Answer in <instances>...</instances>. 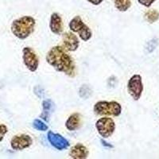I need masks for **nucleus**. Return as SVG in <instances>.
I'll list each match as a JSON object with an SVG mask.
<instances>
[{"mask_svg": "<svg viewBox=\"0 0 159 159\" xmlns=\"http://www.w3.org/2000/svg\"><path fill=\"white\" fill-rule=\"evenodd\" d=\"M92 94V90L87 85H84L83 87L80 89V96L84 99L89 98Z\"/></svg>", "mask_w": 159, "mask_h": 159, "instance_id": "nucleus-19", "label": "nucleus"}, {"mask_svg": "<svg viewBox=\"0 0 159 159\" xmlns=\"http://www.w3.org/2000/svg\"><path fill=\"white\" fill-rule=\"evenodd\" d=\"M48 140L52 147L58 150H63L69 147V143L67 139L59 134H55L52 130L48 132Z\"/></svg>", "mask_w": 159, "mask_h": 159, "instance_id": "nucleus-8", "label": "nucleus"}, {"mask_svg": "<svg viewBox=\"0 0 159 159\" xmlns=\"http://www.w3.org/2000/svg\"><path fill=\"white\" fill-rule=\"evenodd\" d=\"M49 28L53 34L57 35L61 34L63 31V21H62L61 17L57 13H52V15H51Z\"/></svg>", "mask_w": 159, "mask_h": 159, "instance_id": "nucleus-10", "label": "nucleus"}, {"mask_svg": "<svg viewBox=\"0 0 159 159\" xmlns=\"http://www.w3.org/2000/svg\"><path fill=\"white\" fill-rule=\"evenodd\" d=\"M114 2L116 9L121 12L127 11L131 7L130 0H114Z\"/></svg>", "mask_w": 159, "mask_h": 159, "instance_id": "nucleus-15", "label": "nucleus"}, {"mask_svg": "<svg viewBox=\"0 0 159 159\" xmlns=\"http://www.w3.org/2000/svg\"><path fill=\"white\" fill-rule=\"evenodd\" d=\"M101 143H102V144L103 145V146H104V147H113L111 146V145H108L107 144V143H106V142H104L103 141V140H101Z\"/></svg>", "mask_w": 159, "mask_h": 159, "instance_id": "nucleus-24", "label": "nucleus"}, {"mask_svg": "<svg viewBox=\"0 0 159 159\" xmlns=\"http://www.w3.org/2000/svg\"><path fill=\"white\" fill-rule=\"evenodd\" d=\"M78 34H79L80 39L84 41V42H87L89 39H91L92 36V31H91V30L89 29L87 25H84V26L78 32Z\"/></svg>", "mask_w": 159, "mask_h": 159, "instance_id": "nucleus-16", "label": "nucleus"}, {"mask_svg": "<svg viewBox=\"0 0 159 159\" xmlns=\"http://www.w3.org/2000/svg\"><path fill=\"white\" fill-rule=\"evenodd\" d=\"M127 90L134 100H139L143 92V84L142 76L139 74H135L130 77L127 84Z\"/></svg>", "mask_w": 159, "mask_h": 159, "instance_id": "nucleus-5", "label": "nucleus"}, {"mask_svg": "<svg viewBox=\"0 0 159 159\" xmlns=\"http://www.w3.org/2000/svg\"><path fill=\"white\" fill-rule=\"evenodd\" d=\"M69 156L74 159H84L89 156V150L83 144L77 143L72 147L69 152Z\"/></svg>", "mask_w": 159, "mask_h": 159, "instance_id": "nucleus-11", "label": "nucleus"}, {"mask_svg": "<svg viewBox=\"0 0 159 159\" xmlns=\"http://www.w3.org/2000/svg\"><path fill=\"white\" fill-rule=\"evenodd\" d=\"M156 0H138V2L141 5L144 6V7H150L152 4L155 2Z\"/></svg>", "mask_w": 159, "mask_h": 159, "instance_id": "nucleus-22", "label": "nucleus"}, {"mask_svg": "<svg viewBox=\"0 0 159 159\" xmlns=\"http://www.w3.org/2000/svg\"><path fill=\"white\" fill-rule=\"evenodd\" d=\"M22 59L24 65L31 72H35L39 65V59L36 52L32 48L25 47L22 50Z\"/></svg>", "mask_w": 159, "mask_h": 159, "instance_id": "nucleus-6", "label": "nucleus"}, {"mask_svg": "<svg viewBox=\"0 0 159 159\" xmlns=\"http://www.w3.org/2000/svg\"><path fill=\"white\" fill-rule=\"evenodd\" d=\"M32 125L34 128L38 130H40V131H45L49 128L47 125L45 124V123H43L42 120H40V119H34L33 121Z\"/></svg>", "mask_w": 159, "mask_h": 159, "instance_id": "nucleus-18", "label": "nucleus"}, {"mask_svg": "<svg viewBox=\"0 0 159 159\" xmlns=\"http://www.w3.org/2000/svg\"><path fill=\"white\" fill-rule=\"evenodd\" d=\"M157 45V39H153L151 40V41H150V42H148V44H147V49H148V52H151L152 51L155 49Z\"/></svg>", "mask_w": 159, "mask_h": 159, "instance_id": "nucleus-20", "label": "nucleus"}, {"mask_svg": "<svg viewBox=\"0 0 159 159\" xmlns=\"http://www.w3.org/2000/svg\"><path fill=\"white\" fill-rule=\"evenodd\" d=\"M7 131L8 129L7 127V126H5L3 124H0V142L2 141L4 136L7 133Z\"/></svg>", "mask_w": 159, "mask_h": 159, "instance_id": "nucleus-21", "label": "nucleus"}, {"mask_svg": "<svg viewBox=\"0 0 159 159\" xmlns=\"http://www.w3.org/2000/svg\"><path fill=\"white\" fill-rule=\"evenodd\" d=\"M122 107L116 101H99L95 104L94 112L97 116H119L121 114Z\"/></svg>", "mask_w": 159, "mask_h": 159, "instance_id": "nucleus-3", "label": "nucleus"}, {"mask_svg": "<svg viewBox=\"0 0 159 159\" xmlns=\"http://www.w3.org/2000/svg\"><path fill=\"white\" fill-rule=\"evenodd\" d=\"M64 46L67 50L73 52L79 48L80 42L77 37L72 32L65 33L63 34Z\"/></svg>", "mask_w": 159, "mask_h": 159, "instance_id": "nucleus-9", "label": "nucleus"}, {"mask_svg": "<svg viewBox=\"0 0 159 159\" xmlns=\"http://www.w3.org/2000/svg\"><path fill=\"white\" fill-rule=\"evenodd\" d=\"M80 123H81L80 115L79 113H74L68 118L67 121L65 123V127L70 131H74L80 127Z\"/></svg>", "mask_w": 159, "mask_h": 159, "instance_id": "nucleus-12", "label": "nucleus"}, {"mask_svg": "<svg viewBox=\"0 0 159 159\" xmlns=\"http://www.w3.org/2000/svg\"><path fill=\"white\" fill-rule=\"evenodd\" d=\"M46 61L58 72H64L71 77L76 75L74 61L62 46L57 45L51 48L46 55Z\"/></svg>", "mask_w": 159, "mask_h": 159, "instance_id": "nucleus-1", "label": "nucleus"}, {"mask_svg": "<svg viewBox=\"0 0 159 159\" xmlns=\"http://www.w3.org/2000/svg\"><path fill=\"white\" fill-rule=\"evenodd\" d=\"M36 21L31 16H23L15 20L11 25L13 34L19 39H25L34 31Z\"/></svg>", "mask_w": 159, "mask_h": 159, "instance_id": "nucleus-2", "label": "nucleus"}, {"mask_svg": "<svg viewBox=\"0 0 159 159\" xmlns=\"http://www.w3.org/2000/svg\"><path fill=\"white\" fill-rule=\"evenodd\" d=\"M33 139L28 134H20L15 135L12 138L11 141V146L13 150H22L28 148L32 145Z\"/></svg>", "mask_w": 159, "mask_h": 159, "instance_id": "nucleus-7", "label": "nucleus"}, {"mask_svg": "<svg viewBox=\"0 0 159 159\" xmlns=\"http://www.w3.org/2000/svg\"><path fill=\"white\" fill-rule=\"evenodd\" d=\"M88 2H90V3L93 4V5H99L100 3H102L103 2V0H87Z\"/></svg>", "mask_w": 159, "mask_h": 159, "instance_id": "nucleus-23", "label": "nucleus"}, {"mask_svg": "<svg viewBox=\"0 0 159 159\" xmlns=\"http://www.w3.org/2000/svg\"><path fill=\"white\" fill-rule=\"evenodd\" d=\"M145 18L150 23H154L159 18V13L156 10H150L145 14Z\"/></svg>", "mask_w": 159, "mask_h": 159, "instance_id": "nucleus-17", "label": "nucleus"}, {"mask_svg": "<svg viewBox=\"0 0 159 159\" xmlns=\"http://www.w3.org/2000/svg\"><path fill=\"white\" fill-rule=\"evenodd\" d=\"M84 25L85 24L83 22L80 16H76L72 18L71 22H69V29L72 32L78 33L84 26Z\"/></svg>", "mask_w": 159, "mask_h": 159, "instance_id": "nucleus-14", "label": "nucleus"}, {"mask_svg": "<svg viewBox=\"0 0 159 159\" xmlns=\"http://www.w3.org/2000/svg\"><path fill=\"white\" fill-rule=\"evenodd\" d=\"M96 127L99 133L103 139L109 138L116 130V123L111 118L103 117L98 119L96 123Z\"/></svg>", "mask_w": 159, "mask_h": 159, "instance_id": "nucleus-4", "label": "nucleus"}, {"mask_svg": "<svg viewBox=\"0 0 159 159\" xmlns=\"http://www.w3.org/2000/svg\"><path fill=\"white\" fill-rule=\"evenodd\" d=\"M42 107H43V112L41 115V118L43 119L45 121L49 122L51 115L55 110V103L51 99H45L42 102Z\"/></svg>", "mask_w": 159, "mask_h": 159, "instance_id": "nucleus-13", "label": "nucleus"}]
</instances>
